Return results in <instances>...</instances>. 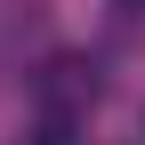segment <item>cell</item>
I'll return each mask as SVG.
<instances>
[{
  "label": "cell",
  "instance_id": "1",
  "mask_svg": "<svg viewBox=\"0 0 145 145\" xmlns=\"http://www.w3.org/2000/svg\"><path fill=\"white\" fill-rule=\"evenodd\" d=\"M32 97H40L48 121H81V113H97L105 72H97V57H48L40 72H32Z\"/></svg>",
  "mask_w": 145,
  "mask_h": 145
},
{
  "label": "cell",
  "instance_id": "2",
  "mask_svg": "<svg viewBox=\"0 0 145 145\" xmlns=\"http://www.w3.org/2000/svg\"><path fill=\"white\" fill-rule=\"evenodd\" d=\"M16 145H81V121H32V137H16Z\"/></svg>",
  "mask_w": 145,
  "mask_h": 145
},
{
  "label": "cell",
  "instance_id": "3",
  "mask_svg": "<svg viewBox=\"0 0 145 145\" xmlns=\"http://www.w3.org/2000/svg\"><path fill=\"white\" fill-rule=\"evenodd\" d=\"M121 8H145V0H121Z\"/></svg>",
  "mask_w": 145,
  "mask_h": 145
}]
</instances>
